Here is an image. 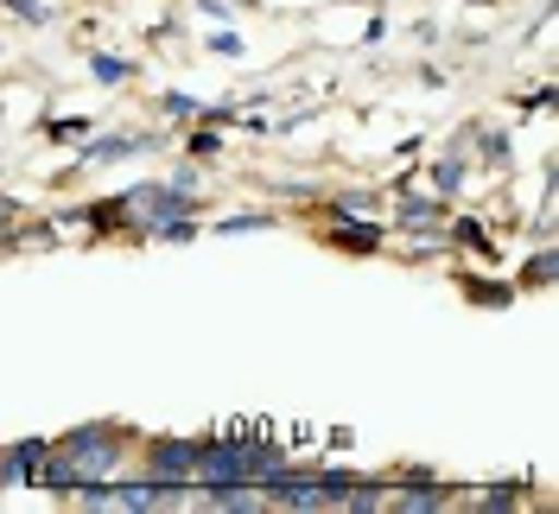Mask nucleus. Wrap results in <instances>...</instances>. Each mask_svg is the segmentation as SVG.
<instances>
[{"label": "nucleus", "instance_id": "1", "mask_svg": "<svg viewBox=\"0 0 559 514\" xmlns=\"http://www.w3.org/2000/svg\"><path fill=\"white\" fill-rule=\"evenodd\" d=\"M64 464H70V477H76V489H83V482H96L103 470H115V439L83 432V439H70L64 445Z\"/></svg>", "mask_w": 559, "mask_h": 514}, {"label": "nucleus", "instance_id": "2", "mask_svg": "<svg viewBox=\"0 0 559 514\" xmlns=\"http://www.w3.org/2000/svg\"><path fill=\"white\" fill-rule=\"evenodd\" d=\"M198 451L204 445H153V477H166V482L198 477Z\"/></svg>", "mask_w": 559, "mask_h": 514}, {"label": "nucleus", "instance_id": "3", "mask_svg": "<svg viewBox=\"0 0 559 514\" xmlns=\"http://www.w3.org/2000/svg\"><path fill=\"white\" fill-rule=\"evenodd\" d=\"M140 198H146V216H178V210H185V198H159V191H140Z\"/></svg>", "mask_w": 559, "mask_h": 514}, {"label": "nucleus", "instance_id": "4", "mask_svg": "<svg viewBox=\"0 0 559 514\" xmlns=\"http://www.w3.org/2000/svg\"><path fill=\"white\" fill-rule=\"evenodd\" d=\"M96 76H103V83H121V76H128V64H115V58H96Z\"/></svg>", "mask_w": 559, "mask_h": 514}]
</instances>
